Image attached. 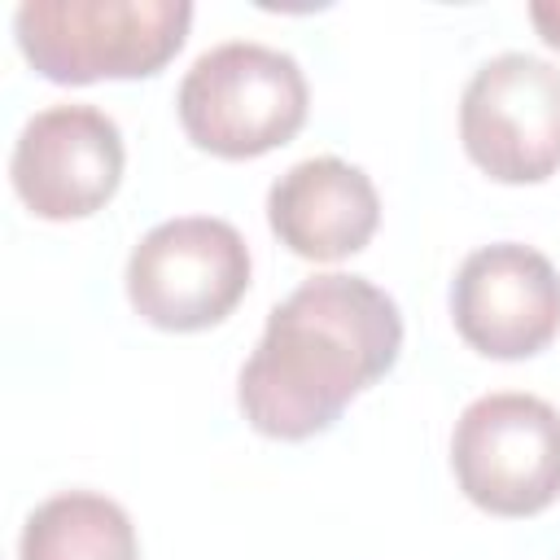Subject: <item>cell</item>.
Instances as JSON below:
<instances>
[{"label": "cell", "instance_id": "obj_1", "mask_svg": "<svg viewBox=\"0 0 560 560\" xmlns=\"http://www.w3.org/2000/svg\"><path fill=\"white\" fill-rule=\"evenodd\" d=\"M402 311L368 276L324 271L267 311L262 337L241 363L236 407L271 442L328 433L346 407L394 372Z\"/></svg>", "mask_w": 560, "mask_h": 560}, {"label": "cell", "instance_id": "obj_2", "mask_svg": "<svg viewBox=\"0 0 560 560\" xmlns=\"http://www.w3.org/2000/svg\"><path fill=\"white\" fill-rule=\"evenodd\" d=\"M188 26V0H22L13 9L26 66L61 88L149 79L175 61Z\"/></svg>", "mask_w": 560, "mask_h": 560}, {"label": "cell", "instance_id": "obj_3", "mask_svg": "<svg viewBox=\"0 0 560 560\" xmlns=\"http://www.w3.org/2000/svg\"><path fill=\"white\" fill-rule=\"evenodd\" d=\"M175 114L201 153L249 162L302 131L311 88L298 57L258 39H228L206 48L184 70Z\"/></svg>", "mask_w": 560, "mask_h": 560}, {"label": "cell", "instance_id": "obj_4", "mask_svg": "<svg viewBox=\"0 0 560 560\" xmlns=\"http://www.w3.org/2000/svg\"><path fill=\"white\" fill-rule=\"evenodd\" d=\"M249 245L214 214H179L149 228L127 258V302L162 332H206L249 293Z\"/></svg>", "mask_w": 560, "mask_h": 560}, {"label": "cell", "instance_id": "obj_5", "mask_svg": "<svg viewBox=\"0 0 560 560\" xmlns=\"http://www.w3.org/2000/svg\"><path fill=\"white\" fill-rule=\"evenodd\" d=\"M451 472L490 516H538L560 499V411L521 389L472 398L451 429Z\"/></svg>", "mask_w": 560, "mask_h": 560}, {"label": "cell", "instance_id": "obj_6", "mask_svg": "<svg viewBox=\"0 0 560 560\" xmlns=\"http://www.w3.org/2000/svg\"><path fill=\"white\" fill-rule=\"evenodd\" d=\"M459 144L494 184H542L560 171V66L499 52L459 92Z\"/></svg>", "mask_w": 560, "mask_h": 560}, {"label": "cell", "instance_id": "obj_7", "mask_svg": "<svg viewBox=\"0 0 560 560\" xmlns=\"http://www.w3.org/2000/svg\"><path fill=\"white\" fill-rule=\"evenodd\" d=\"M127 144L118 122L96 105H48L13 140L9 179L18 201L48 223L92 219L122 184Z\"/></svg>", "mask_w": 560, "mask_h": 560}, {"label": "cell", "instance_id": "obj_8", "mask_svg": "<svg viewBox=\"0 0 560 560\" xmlns=\"http://www.w3.org/2000/svg\"><path fill=\"white\" fill-rule=\"evenodd\" d=\"M451 324L486 359H534L560 337V271L521 241L472 249L451 280Z\"/></svg>", "mask_w": 560, "mask_h": 560}, {"label": "cell", "instance_id": "obj_9", "mask_svg": "<svg viewBox=\"0 0 560 560\" xmlns=\"http://www.w3.org/2000/svg\"><path fill=\"white\" fill-rule=\"evenodd\" d=\"M267 223L289 254L306 262H341L376 236L381 192L372 175L346 158H302L267 188Z\"/></svg>", "mask_w": 560, "mask_h": 560}, {"label": "cell", "instance_id": "obj_10", "mask_svg": "<svg viewBox=\"0 0 560 560\" xmlns=\"http://www.w3.org/2000/svg\"><path fill=\"white\" fill-rule=\"evenodd\" d=\"M18 560H140V534L109 494L61 490L26 516Z\"/></svg>", "mask_w": 560, "mask_h": 560}, {"label": "cell", "instance_id": "obj_11", "mask_svg": "<svg viewBox=\"0 0 560 560\" xmlns=\"http://www.w3.org/2000/svg\"><path fill=\"white\" fill-rule=\"evenodd\" d=\"M529 22L542 35V44L560 52V0H534L529 4Z\"/></svg>", "mask_w": 560, "mask_h": 560}]
</instances>
